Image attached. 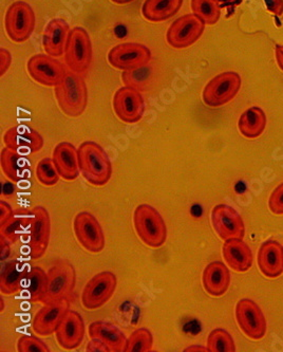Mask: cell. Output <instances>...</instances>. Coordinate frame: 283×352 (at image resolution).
<instances>
[{"instance_id": "obj_30", "label": "cell", "mask_w": 283, "mask_h": 352, "mask_svg": "<svg viewBox=\"0 0 283 352\" xmlns=\"http://www.w3.org/2000/svg\"><path fill=\"white\" fill-rule=\"evenodd\" d=\"M25 162L21 153L5 146L0 155V164L5 176L14 184L21 182L25 178Z\"/></svg>"}, {"instance_id": "obj_12", "label": "cell", "mask_w": 283, "mask_h": 352, "mask_svg": "<svg viewBox=\"0 0 283 352\" xmlns=\"http://www.w3.org/2000/svg\"><path fill=\"white\" fill-rule=\"evenodd\" d=\"M236 320L241 331L249 339L260 341L267 333V320L260 307L249 298H242L236 305Z\"/></svg>"}, {"instance_id": "obj_44", "label": "cell", "mask_w": 283, "mask_h": 352, "mask_svg": "<svg viewBox=\"0 0 283 352\" xmlns=\"http://www.w3.org/2000/svg\"><path fill=\"white\" fill-rule=\"evenodd\" d=\"M111 1L117 5H127V3H133L135 0H111Z\"/></svg>"}, {"instance_id": "obj_20", "label": "cell", "mask_w": 283, "mask_h": 352, "mask_svg": "<svg viewBox=\"0 0 283 352\" xmlns=\"http://www.w3.org/2000/svg\"><path fill=\"white\" fill-rule=\"evenodd\" d=\"M202 286L212 298L225 294L231 286V272L227 265L221 261L208 263L202 273Z\"/></svg>"}, {"instance_id": "obj_38", "label": "cell", "mask_w": 283, "mask_h": 352, "mask_svg": "<svg viewBox=\"0 0 283 352\" xmlns=\"http://www.w3.org/2000/svg\"><path fill=\"white\" fill-rule=\"evenodd\" d=\"M269 208L275 215H283V183L279 184L271 194Z\"/></svg>"}, {"instance_id": "obj_15", "label": "cell", "mask_w": 283, "mask_h": 352, "mask_svg": "<svg viewBox=\"0 0 283 352\" xmlns=\"http://www.w3.org/2000/svg\"><path fill=\"white\" fill-rule=\"evenodd\" d=\"M112 106L117 119L126 124H135L141 121L146 108L144 98L139 91L127 86L120 88L115 92Z\"/></svg>"}, {"instance_id": "obj_45", "label": "cell", "mask_w": 283, "mask_h": 352, "mask_svg": "<svg viewBox=\"0 0 283 352\" xmlns=\"http://www.w3.org/2000/svg\"><path fill=\"white\" fill-rule=\"evenodd\" d=\"M218 1H220V0H218Z\"/></svg>"}, {"instance_id": "obj_27", "label": "cell", "mask_w": 283, "mask_h": 352, "mask_svg": "<svg viewBox=\"0 0 283 352\" xmlns=\"http://www.w3.org/2000/svg\"><path fill=\"white\" fill-rule=\"evenodd\" d=\"M182 6L183 0H146L142 14L150 23H161L174 17Z\"/></svg>"}, {"instance_id": "obj_29", "label": "cell", "mask_w": 283, "mask_h": 352, "mask_svg": "<svg viewBox=\"0 0 283 352\" xmlns=\"http://www.w3.org/2000/svg\"><path fill=\"white\" fill-rule=\"evenodd\" d=\"M27 267L21 261H12L5 265L0 276V291L5 295H14L21 291L23 277Z\"/></svg>"}, {"instance_id": "obj_18", "label": "cell", "mask_w": 283, "mask_h": 352, "mask_svg": "<svg viewBox=\"0 0 283 352\" xmlns=\"http://www.w3.org/2000/svg\"><path fill=\"white\" fill-rule=\"evenodd\" d=\"M84 334L86 326L84 320L82 316L74 310H68L55 331L58 345L68 351L76 349L82 345Z\"/></svg>"}, {"instance_id": "obj_6", "label": "cell", "mask_w": 283, "mask_h": 352, "mask_svg": "<svg viewBox=\"0 0 283 352\" xmlns=\"http://www.w3.org/2000/svg\"><path fill=\"white\" fill-rule=\"evenodd\" d=\"M51 218L44 206H35L29 216L27 251L31 258H41L46 254L50 243Z\"/></svg>"}, {"instance_id": "obj_35", "label": "cell", "mask_w": 283, "mask_h": 352, "mask_svg": "<svg viewBox=\"0 0 283 352\" xmlns=\"http://www.w3.org/2000/svg\"><path fill=\"white\" fill-rule=\"evenodd\" d=\"M36 178L41 186H53L60 181V176L55 168L52 159H41L36 165Z\"/></svg>"}, {"instance_id": "obj_25", "label": "cell", "mask_w": 283, "mask_h": 352, "mask_svg": "<svg viewBox=\"0 0 283 352\" xmlns=\"http://www.w3.org/2000/svg\"><path fill=\"white\" fill-rule=\"evenodd\" d=\"M69 32L70 27L64 19H54L49 21L43 36V47L46 54L55 58L65 54Z\"/></svg>"}, {"instance_id": "obj_19", "label": "cell", "mask_w": 283, "mask_h": 352, "mask_svg": "<svg viewBox=\"0 0 283 352\" xmlns=\"http://www.w3.org/2000/svg\"><path fill=\"white\" fill-rule=\"evenodd\" d=\"M68 310V300L46 302L33 318V331L41 336L55 333Z\"/></svg>"}, {"instance_id": "obj_31", "label": "cell", "mask_w": 283, "mask_h": 352, "mask_svg": "<svg viewBox=\"0 0 283 352\" xmlns=\"http://www.w3.org/2000/svg\"><path fill=\"white\" fill-rule=\"evenodd\" d=\"M190 7L192 13L205 25H215L221 17V8L218 0H192Z\"/></svg>"}, {"instance_id": "obj_21", "label": "cell", "mask_w": 283, "mask_h": 352, "mask_svg": "<svg viewBox=\"0 0 283 352\" xmlns=\"http://www.w3.org/2000/svg\"><path fill=\"white\" fill-rule=\"evenodd\" d=\"M222 254L226 265L236 272H247L253 263V252L242 239L235 238L224 241Z\"/></svg>"}, {"instance_id": "obj_11", "label": "cell", "mask_w": 283, "mask_h": 352, "mask_svg": "<svg viewBox=\"0 0 283 352\" xmlns=\"http://www.w3.org/2000/svg\"><path fill=\"white\" fill-rule=\"evenodd\" d=\"M47 302L68 300L76 284V272L72 263L60 261L49 269Z\"/></svg>"}, {"instance_id": "obj_24", "label": "cell", "mask_w": 283, "mask_h": 352, "mask_svg": "<svg viewBox=\"0 0 283 352\" xmlns=\"http://www.w3.org/2000/svg\"><path fill=\"white\" fill-rule=\"evenodd\" d=\"M88 334L90 339L104 344L110 352L123 351L127 341L125 334L117 326L105 320L91 322L88 327Z\"/></svg>"}, {"instance_id": "obj_36", "label": "cell", "mask_w": 283, "mask_h": 352, "mask_svg": "<svg viewBox=\"0 0 283 352\" xmlns=\"http://www.w3.org/2000/svg\"><path fill=\"white\" fill-rule=\"evenodd\" d=\"M23 228H25V220L21 216L14 213L11 219L1 227V235L5 236L8 241H11L12 243H16L23 233Z\"/></svg>"}, {"instance_id": "obj_34", "label": "cell", "mask_w": 283, "mask_h": 352, "mask_svg": "<svg viewBox=\"0 0 283 352\" xmlns=\"http://www.w3.org/2000/svg\"><path fill=\"white\" fill-rule=\"evenodd\" d=\"M206 349L208 352H235L236 344L229 332L217 328L208 334Z\"/></svg>"}, {"instance_id": "obj_1", "label": "cell", "mask_w": 283, "mask_h": 352, "mask_svg": "<svg viewBox=\"0 0 283 352\" xmlns=\"http://www.w3.org/2000/svg\"><path fill=\"white\" fill-rule=\"evenodd\" d=\"M78 165L84 180L94 186H104L112 177V163L105 149L93 141L82 143L78 149Z\"/></svg>"}, {"instance_id": "obj_4", "label": "cell", "mask_w": 283, "mask_h": 352, "mask_svg": "<svg viewBox=\"0 0 283 352\" xmlns=\"http://www.w3.org/2000/svg\"><path fill=\"white\" fill-rule=\"evenodd\" d=\"M92 43L84 28L70 30L65 48V60L71 72L82 74L87 72L92 63Z\"/></svg>"}, {"instance_id": "obj_5", "label": "cell", "mask_w": 283, "mask_h": 352, "mask_svg": "<svg viewBox=\"0 0 283 352\" xmlns=\"http://www.w3.org/2000/svg\"><path fill=\"white\" fill-rule=\"evenodd\" d=\"M35 25L34 11L25 1H15L8 8L5 17V32L14 43L21 44L30 38Z\"/></svg>"}, {"instance_id": "obj_13", "label": "cell", "mask_w": 283, "mask_h": 352, "mask_svg": "<svg viewBox=\"0 0 283 352\" xmlns=\"http://www.w3.org/2000/svg\"><path fill=\"white\" fill-rule=\"evenodd\" d=\"M210 221L216 234L222 241L229 239H243L245 235V226L242 217L237 210L227 204H218L212 208Z\"/></svg>"}, {"instance_id": "obj_2", "label": "cell", "mask_w": 283, "mask_h": 352, "mask_svg": "<svg viewBox=\"0 0 283 352\" xmlns=\"http://www.w3.org/2000/svg\"><path fill=\"white\" fill-rule=\"evenodd\" d=\"M54 90L58 107L64 115L78 118L84 113L88 105V88L80 74L67 72Z\"/></svg>"}, {"instance_id": "obj_14", "label": "cell", "mask_w": 283, "mask_h": 352, "mask_svg": "<svg viewBox=\"0 0 283 352\" xmlns=\"http://www.w3.org/2000/svg\"><path fill=\"white\" fill-rule=\"evenodd\" d=\"M151 60V51L137 43H124L113 47L108 53V62L119 70H133L147 66Z\"/></svg>"}, {"instance_id": "obj_10", "label": "cell", "mask_w": 283, "mask_h": 352, "mask_svg": "<svg viewBox=\"0 0 283 352\" xmlns=\"http://www.w3.org/2000/svg\"><path fill=\"white\" fill-rule=\"evenodd\" d=\"M205 25L194 13L183 15L167 30V43L174 49L188 48L201 38Z\"/></svg>"}, {"instance_id": "obj_22", "label": "cell", "mask_w": 283, "mask_h": 352, "mask_svg": "<svg viewBox=\"0 0 283 352\" xmlns=\"http://www.w3.org/2000/svg\"><path fill=\"white\" fill-rule=\"evenodd\" d=\"M53 163L65 181H74L80 175L78 149L69 142L58 143L53 151Z\"/></svg>"}, {"instance_id": "obj_26", "label": "cell", "mask_w": 283, "mask_h": 352, "mask_svg": "<svg viewBox=\"0 0 283 352\" xmlns=\"http://www.w3.org/2000/svg\"><path fill=\"white\" fill-rule=\"evenodd\" d=\"M21 292L25 293L33 302H47L48 274L41 267L27 269L21 285Z\"/></svg>"}, {"instance_id": "obj_3", "label": "cell", "mask_w": 283, "mask_h": 352, "mask_svg": "<svg viewBox=\"0 0 283 352\" xmlns=\"http://www.w3.org/2000/svg\"><path fill=\"white\" fill-rule=\"evenodd\" d=\"M133 227L139 241L151 249L163 247L167 241L164 218L150 204H139L133 212Z\"/></svg>"}, {"instance_id": "obj_16", "label": "cell", "mask_w": 283, "mask_h": 352, "mask_svg": "<svg viewBox=\"0 0 283 352\" xmlns=\"http://www.w3.org/2000/svg\"><path fill=\"white\" fill-rule=\"evenodd\" d=\"M27 69L33 80L47 87L56 85L67 72L62 63L48 54L33 55L27 60Z\"/></svg>"}, {"instance_id": "obj_9", "label": "cell", "mask_w": 283, "mask_h": 352, "mask_svg": "<svg viewBox=\"0 0 283 352\" xmlns=\"http://www.w3.org/2000/svg\"><path fill=\"white\" fill-rule=\"evenodd\" d=\"M73 231L76 241L86 251L98 254L105 249L103 228L98 218L89 212H80L74 217Z\"/></svg>"}, {"instance_id": "obj_39", "label": "cell", "mask_w": 283, "mask_h": 352, "mask_svg": "<svg viewBox=\"0 0 283 352\" xmlns=\"http://www.w3.org/2000/svg\"><path fill=\"white\" fill-rule=\"evenodd\" d=\"M12 64V55L7 49L1 48L0 50V76L7 74Z\"/></svg>"}, {"instance_id": "obj_32", "label": "cell", "mask_w": 283, "mask_h": 352, "mask_svg": "<svg viewBox=\"0 0 283 352\" xmlns=\"http://www.w3.org/2000/svg\"><path fill=\"white\" fill-rule=\"evenodd\" d=\"M153 343L152 333L147 328H139L129 336L123 352H150Z\"/></svg>"}, {"instance_id": "obj_8", "label": "cell", "mask_w": 283, "mask_h": 352, "mask_svg": "<svg viewBox=\"0 0 283 352\" xmlns=\"http://www.w3.org/2000/svg\"><path fill=\"white\" fill-rule=\"evenodd\" d=\"M117 278L111 271H103L94 275L84 285L82 304L87 310H95L105 306L117 290Z\"/></svg>"}, {"instance_id": "obj_33", "label": "cell", "mask_w": 283, "mask_h": 352, "mask_svg": "<svg viewBox=\"0 0 283 352\" xmlns=\"http://www.w3.org/2000/svg\"><path fill=\"white\" fill-rule=\"evenodd\" d=\"M124 85L133 88L137 91H145L148 89L151 82V70L149 67L126 70L122 74Z\"/></svg>"}, {"instance_id": "obj_28", "label": "cell", "mask_w": 283, "mask_h": 352, "mask_svg": "<svg viewBox=\"0 0 283 352\" xmlns=\"http://www.w3.org/2000/svg\"><path fill=\"white\" fill-rule=\"evenodd\" d=\"M267 127V116L259 107H251L245 110L239 121L238 129L247 139H257L264 133Z\"/></svg>"}, {"instance_id": "obj_43", "label": "cell", "mask_w": 283, "mask_h": 352, "mask_svg": "<svg viewBox=\"0 0 283 352\" xmlns=\"http://www.w3.org/2000/svg\"><path fill=\"white\" fill-rule=\"evenodd\" d=\"M276 60L279 68L283 72V45H277L276 46Z\"/></svg>"}, {"instance_id": "obj_7", "label": "cell", "mask_w": 283, "mask_h": 352, "mask_svg": "<svg viewBox=\"0 0 283 352\" xmlns=\"http://www.w3.org/2000/svg\"><path fill=\"white\" fill-rule=\"evenodd\" d=\"M241 88V76L237 72H226L218 74L207 82L202 98L210 107H221L233 101Z\"/></svg>"}, {"instance_id": "obj_17", "label": "cell", "mask_w": 283, "mask_h": 352, "mask_svg": "<svg viewBox=\"0 0 283 352\" xmlns=\"http://www.w3.org/2000/svg\"><path fill=\"white\" fill-rule=\"evenodd\" d=\"M5 146L27 156L30 153H36L44 147V138L35 129L27 126H14L5 131L3 135Z\"/></svg>"}, {"instance_id": "obj_23", "label": "cell", "mask_w": 283, "mask_h": 352, "mask_svg": "<svg viewBox=\"0 0 283 352\" xmlns=\"http://www.w3.org/2000/svg\"><path fill=\"white\" fill-rule=\"evenodd\" d=\"M259 270L269 278L283 273V245L276 241H267L260 245L257 256Z\"/></svg>"}, {"instance_id": "obj_40", "label": "cell", "mask_w": 283, "mask_h": 352, "mask_svg": "<svg viewBox=\"0 0 283 352\" xmlns=\"http://www.w3.org/2000/svg\"><path fill=\"white\" fill-rule=\"evenodd\" d=\"M0 228L3 227L14 215L11 206L5 201L0 202Z\"/></svg>"}, {"instance_id": "obj_42", "label": "cell", "mask_w": 283, "mask_h": 352, "mask_svg": "<svg viewBox=\"0 0 283 352\" xmlns=\"http://www.w3.org/2000/svg\"><path fill=\"white\" fill-rule=\"evenodd\" d=\"M0 251H1V263H3L9 258L10 253H11L9 241L3 235L0 237Z\"/></svg>"}, {"instance_id": "obj_37", "label": "cell", "mask_w": 283, "mask_h": 352, "mask_svg": "<svg viewBox=\"0 0 283 352\" xmlns=\"http://www.w3.org/2000/svg\"><path fill=\"white\" fill-rule=\"evenodd\" d=\"M19 352H50L47 344L33 336H23L17 341Z\"/></svg>"}, {"instance_id": "obj_41", "label": "cell", "mask_w": 283, "mask_h": 352, "mask_svg": "<svg viewBox=\"0 0 283 352\" xmlns=\"http://www.w3.org/2000/svg\"><path fill=\"white\" fill-rule=\"evenodd\" d=\"M265 6L271 13L276 16H281L283 14V0H264Z\"/></svg>"}]
</instances>
